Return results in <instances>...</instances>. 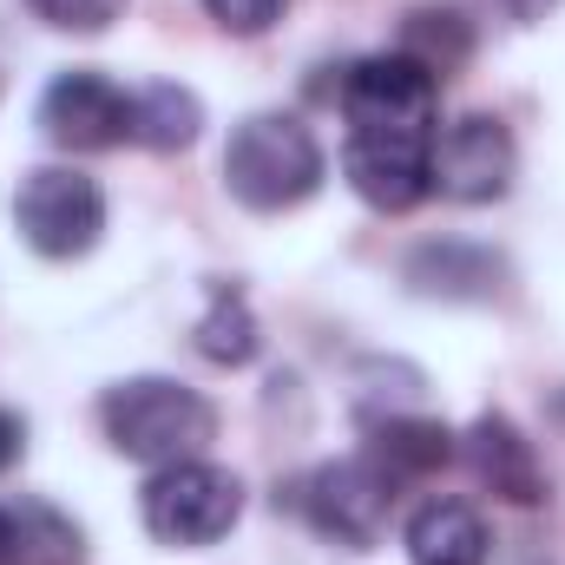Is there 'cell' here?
<instances>
[{
  "mask_svg": "<svg viewBox=\"0 0 565 565\" xmlns=\"http://www.w3.org/2000/svg\"><path fill=\"white\" fill-rule=\"evenodd\" d=\"M99 422H106V440L126 454V460H145V467H171V460H198L217 434V408L171 382V375H132L119 388H106L99 402Z\"/></svg>",
  "mask_w": 565,
  "mask_h": 565,
  "instance_id": "1",
  "label": "cell"
},
{
  "mask_svg": "<svg viewBox=\"0 0 565 565\" xmlns=\"http://www.w3.org/2000/svg\"><path fill=\"white\" fill-rule=\"evenodd\" d=\"M322 171L329 164H322L316 132L289 113H257L224 145V184L250 211H296L302 198H316Z\"/></svg>",
  "mask_w": 565,
  "mask_h": 565,
  "instance_id": "2",
  "label": "cell"
},
{
  "mask_svg": "<svg viewBox=\"0 0 565 565\" xmlns=\"http://www.w3.org/2000/svg\"><path fill=\"white\" fill-rule=\"evenodd\" d=\"M139 507L151 540H164V546H217L244 520V480L231 467H211L204 454L171 460V467H151Z\"/></svg>",
  "mask_w": 565,
  "mask_h": 565,
  "instance_id": "3",
  "label": "cell"
},
{
  "mask_svg": "<svg viewBox=\"0 0 565 565\" xmlns=\"http://www.w3.org/2000/svg\"><path fill=\"white\" fill-rule=\"evenodd\" d=\"M13 224L53 264L86 257L99 244V231H106V191L86 171H73V164H40L13 191Z\"/></svg>",
  "mask_w": 565,
  "mask_h": 565,
  "instance_id": "4",
  "label": "cell"
},
{
  "mask_svg": "<svg viewBox=\"0 0 565 565\" xmlns=\"http://www.w3.org/2000/svg\"><path fill=\"white\" fill-rule=\"evenodd\" d=\"M513 132L493 119V113H467L454 126H440L434 145H427V171H434V191L454 198V204H493L507 198L513 184Z\"/></svg>",
  "mask_w": 565,
  "mask_h": 565,
  "instance_id": "5",
  "label": "cell"
},
{
  "mask_svg": "<svg viewBox=\"0 0 565 565\" xmlns=\"http://www.w3.org/2000/svg\"><path fill=\"white\" fill-rule=\"evenodd\" d=\"M388 507H395V487L375 473V460H329L302 480V513L322 540L335 546H375L382 526H388Z\"/></svg>",
  "mask_w": 565,
  "mask_h": 565,
  "instance_id": "6",
  "label": "cell"
},
{
  "mask_svg": "<svg viewBox=\"0 0 565 565\" xmlns=\"http://www.w3.org/2000/svg\"><path fill=\"white\" fill-rule=\"evenodd\" d=\"M434 73L408 53H375L355 60L342 79V113L355 132H427L434 126Z\"/></svg>",
  "mask_w": 565,
  "mask_h": 565,
  "instance_id": "7",
  "label": "cell"
},
{
  "mask_svg": "<svg viewBox=\"0 0 565 565\" xmlns=\"http://www.w3.org/2000/svg\"><path fill=\"white\" fill-rule=\"evenodd\" d=\"M40 126L66 151H113L132 139V93L93 66H73L40 93Z\"/></svg>",
  "mask_w": 565,
  "mask_h": 565,
  "instance_id": "8",
  "label": "cell"
},
{
  "mask_svg": "<svg viewBox=\"0 0 565 565\" xmlns=\"http://www.w3.org/2000/svg\"><path fill=\"white\" fill-rule=\"evenodd\" d=\"M427 145H434V132H349V145H342V178L375 211H415L427 191H434Z\"/></svg>",
  "mask_w": 565,
  "mask_h": 565,
  "instance_id": "9",
  "label": "cell"
},
{
  "mask_svg": "<svg viewBox=\"0 0 565 565\" xmlns=\"http://www.w3.org/2000/svg\"><path fill=\"white\" fill-rule=\"evenodd\" d=\"M467 467H473L480 487H493L513 507H540L546 500V467H540L533 440L507 415H480V422L467 427Z\"/></svg>",
  "mask_w": 565,
  "mask_h": 565,
  "instance_id": "10",
  "label": "cell"
},
{
  "mask_svg": "<svg viewBox=\"0 0 565 565\" xmlns=\"http://www.w3.org/2000/svg\"><path fill=\"white\" fill-rule=\"evenodd\" d=\"M369 460L388 487H408L454 460V434L427 415H388V422H369Z\"/></svg>",
  "mask_w": 565,
  "mask_h": 565,
  "instance_id": "11",
  "label": "cell"
},
{
  "mask_svg": "<svg viewBox=\"0 0 565 565\" xmlns=\"http://www.w3.org/2000/svg\"><path fill=\"white\" fill-rule=\"evenodd\" d=\"M487 553H493L487 520L467 500H427L408 520V559L415 565H487Z\"/></svg>",
  "mask_w": 565,
  "mask_h": 565,
  "instance_id": "12",
  "label": "cell"
},
{
  "mask_svg": "<svg viewBox=\"0 0 565 565\" xmlns=\"http://www.w3.org/2000/svg\"><path fill=\"white\" fill-rule=\"evenodd\" d=\"M500 277H507V264L480 244H427L408 264V282L422 296H447V302H487V296H500Z\"/></svg>",
  "mask_w": 565,
  "mask_h": 565,
  "instance_id": "13",
  "label": "cell"
},
{
  "mask_svg": "<svg viewBox=\"0 0 565 565\" xmlns=\"http://www.w3.org/2000/svg\"><path fill=\"white\" fill-rule=\"evenodd\" d=\"M198 126H204V106H198L191 86L158 79V86L132 93V139L151 145V151H184L198 139Z\"/></svg>",
  "mask_w": 565,
  "mask_h": 565,
  "instance_id": "14",
  "label": "cell"
},
{
  "mask_svg": "<svg viewBox=\"0 0 565 565\" xmlns=\"http://www.w3.org/2000/svg\"><path fill=\"white\" fill-rule=\"evenodd\" d=\"M257 316H250V302H244V289H211V309L198 316V355L204 362H217V369H244L250 355H257Z\"/></svg>",
  "mask_w": 565,
  "mask_h": 565,
  "instance_id": "15",
  "label": "cell"
},
{
  "mask_svg": "<svg viewBox=\"0 0 565 565\" xmlns=\"http://www.w3.org/2000/svg\"><path fill=\"white\" fill-rule=\"evenodd\" d=\"M395 53H408L415 66H427V73L440 79V73H454V66L473 53V33H467V20H460V13L415 7V13L402 20V46H395Z\"/></svg>",
  "mask_w": 565,
  "mask_h": 565,
  "instance_id": "16",
  "label": "cell"
},
{
  "mask_svg": "<svg viewBox=\"0 0 565 565\" xmlns=\"http://www.w3.org/2000/svg\"><path fill=\"white\" fill-rule=\"evenodd\" d=\"M79 559V526L60 520L53 507H13V565H73Z\"/></svg>",
  "mask_w": 565,
  "mask_h": 565,
  "instance_id": "17",
  "label": "cell"
},
{
  "mask_svg": "<svg viewBox=\"0 0 565 565\" xmlns=\"http://www.w3.org/2000/svg\"><path fill=\"white\" fill-rule=\"evenodd\" d=\"M26 7H33V20H46L60 33H106L126 13V0H26Z\"/></svg>",
  "mask_w": 565,
  "mask_h": 565,
  "instance_id": "18",
  "label": "cell"
},
{
  "mask_svg": "<svg viewBox=\"0 0 565 565\" xmlns=\"http://www.w3.org/2000/svg\"><path fill=\"white\" fill-rule=\"evenodd\" d=\"M204 13L224 33H237V40H257V33H270L282 20V0H204Z\"/></svg>",
  "mask_w": 565,
  "mask_h": 565,
  "instance_id": "19",
  "label": "cell"
},
{
  "mask_svg": "<svg viewBox=\"0 0 565 565\" xmlns=\"http://www.w3.org/2000/svg\"><path fill=\"white\" fill-rule=\"evenodd\" d=\"M20 454H26V422L13 408H0V473L20 467Z\"/></svg>",
  "mask_w": 565,
  "mask_h": 565,
  "instance_id": "20",
  "label": "cell"
},
{
  "mask_svg": "<svg viewBox=\"0 0 565 565\" xmlns=\"http://www.w3.org/2000/svg\"><path fill=\"white\" fill-rule=\"evenodd\" d=\"M493 7H500L507 20H520V26H533V20H546V13H553L559 0H493Z\"/></svg>",
  "mask_w": 565,
  "mask_h": 565,
  "instance_id": "21",
  "label": "cell"
},
{
  "mask_svg": "<svg viewBox=\"0 0 565 565\" xmlns=\"http://www.w3.org/2000/svg\"><path fill=\"white\" fill-rule=\"evenodd\" d=\"M0 565H13V507H0Z\"/></svg>",
  "mask_w": 565,
  "mask_h": 565,
  "instance_id": "22",
  "label": "cell"
}]
</instances>
